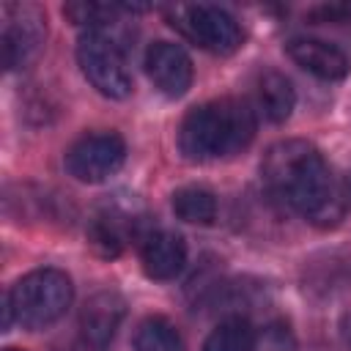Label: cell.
Instances as JSON below:
<instances>
[{"label":"cell","mask_w":351,"mask_h":351,"mask_svg":"<svg viewBox=\"0 0 351 351\" xmlns=\"http://www.w3.org/2000/svg\"><path fill=\"white\" fill-rule=\"evenodd\" d=\"M263 181L274 197L315 225L343 217V197L321 151L307 140H280L263 154Z\"/></svg>","instance_id":"cell-1"},{"label":"cell","mask_w":351,"mask_h":351,"mask_svg":"<svg viewBox=\"0 0 351 351\" xmlns=\"http://www.w3.org/2000/svg\"><path fill=\"white\" fill-rule=\"evenodd\" d=\"M255 137V112L241 99H217L186 112L178 129V148L189 162L233 156Z\"/></svg>","instance_id":"cell-2"},{"label":"cell","mask_w":351,"mask_h":351,"mask_svg":"<svg viewBox=\"0 0 351 351\" xmlns=\"http://www.w3.org/2000/svg\"><path fill=\"white\" fill-rule=\"evenodd\" d=\"M71 299H74V285L66 271L36 269L22 280H16V285L5 296V304L11 307V315L19 326L38 332L60 321Z\"/></svg>","instance_id":"cell-3"},{"label":"cell","mask_w":351,"mask_h":351,"mask_svg":"<svg viewBox=\"0 0 351 351\" xmlns=\"http://www.w3.org/2000/svg\"><path fill=\"white\" fill-rule=\"evenodd\" d=\"M77 63L85 74V80L107 99H126L132 93V74L126 69V58L121 47L99 33L88 30L77 41Z\"/></svg>","instance_id":"cell-4"},{"label":"cell","mask_w":351,"mask_h":351,"mask_svg":"<svg viewBox=\"0 0 351 351\" xmlns=\"http://www.w3.org/2000/svg\"><path fill=\"white\" fill-rule=\"evenodd\" d=\"M170 25H176L192 44L214 55H230L244 41L239 22L217 5H178Z\"/></svg>","instance_id":"cell-5"},{"label":"cell","mask_w":351,"mask_h":351,"mask_svg":"<svg viewBox=\"0 0 351 351\" xmlns=\"http://www.w3.org/2000/svg\"><path fill=\"white\" fill-rule=\"evenodd\" d=\"M126 159V145L118 134H85L66 151V170L82 184H101L121 170Z\"/></svg>","instance_id":"cell-6"},{"label":"cell","mask_w":351,"mask_h":351,"mask_svg":"<svg viewBox=\"0 0 351 351\" xmlns=\"http://www.w3.org/2000/svg\"><path fill=\"white\" fill-rule=\"evenodd\" d=\"M44 44V19L33 5H11L5 14V27L0 38L3 66L19 69L27 66Z\"/></svg>","instance_id":"cell-7"},{"label":"cell","mask_w":351,"mask_h":351,"mask_svg":"<svg viewBox=\"0 0 351 351\" xmlns=\"http://www.w3.org/2000/svg\"><path fill=\"white\" fill-rule=\"evenodd\" d=\"M145 71L154 88L170 99H178L192 85V60L184 47L173 41H154L145 52Z\"/></svg>","instance_id":"cell-8"},{"label":"cell","mask_w":351,"mask_h":351,"mask_svg":"<svg viewBox=\"0 0 351 351\" xmlns=\"http://www.w3.org/2000/svg\"><path fill=\"white\" fill-rule=\"evenodd\" d=\"M288 55L296 66H302L304 71L321 80H343L348 74L346 52L321 38H293L288 44Z\"/></svg>","instance_id":"cell-9"},{"label":"cell","mask_w":351,"mask_h":351,"mask_svg":"<svg viewBox=\"0 0 351 351\" xmlns=\"http://www.w3.org/2000/svg\"><path fill=\"white\" fill-rule=\"evenodd\" d=\"M140 261L151 280H173L186 263V244L178 233L170 230L151 233L143 241Z\"/></svg>","instance_id":"cell-10"},{"label":"cell","mask_w":351,"mask_h":351,"mask_svg":"<svg viewBox=\"0 0 351 351\" xmlns=\"http://www.w3.org/2000/svg\"><path fill=\"white\" fill-rule=\"evenodd\" d=\"M123 299L118 293H96L85 302L82 307V315H80V324H82V335L90 346L96 348H104L112 335L118 332L121 321H123Z\"/></svg>","instance_id":"cell-11"},{"label":"cell","mask_w":351,"mask_h":351,"mask_svg":"<svg viewBox=\"0 0 351 351\" xmlns=\"http://www.w3.org/2000/svg\"><path fill=\"white\" fill-rule=\"evenodd\" d=\"M255 93H258V110L271 123H282L291 118L293 104H296V93H293V85L285 74H280V71L261 74Z\"/></svg>","instance_id":"cell-12"},{"label":"cell","mask_w":351,"mask_h":351,"mask_svg":"<svg viewBox=\"0 0 351 351\" xmlns=\"http://www.w3.org/2000/svg\"><path fill=\"white\" fill-rule=\"evenodd\" d=\"M173 211L189 225H211L217 219V197L203 186H184L173 195Z\"/></svg>","instance_id":"cell-13"},{"label":"cell","mask_w":351,"mask_h":351,"mask_svg":"<svg viewBox=\"0 0 351 351\" xmlns=\"http://www.w3.org/2000/svg\"><path fill=\"white\" fill-rule=\"evenodd\" d=\"M134 351H184L178 329L167 318H145L134 332Z\"/></svg>","instance_id":"cell-14"},{"label":"cell","mask_w":351,"mask_h":351,"mask_svg":"<svg viewBox=\"0 0 351 351\" xmlns=\"http://www.w3.org/2000/svg\"><path fill=\"white\" fill-rule=\"evenodd\" d=\"M252 346L255 329L244 318H228L206 337L203 351H252Z\"/></svg>","instance_id":"cell-15"},{"label":"cell","mask_w":351,"mask_h":351,"mask_svg":"<svg viewBox=\"0 0 351 351\" xmlns=\"http://www.w3.org/2000/svg\"><path fill=\"white\" fill-rule=\"evenodd\" d=\"M63 14H66L74 25L96 30L99 25H104V22L112 19L115 8H112V5H104V3H69V5L63 8Z\"/></svg>","instance_id":"cell-16"},{"label":"cell","mask_w":351,"mask_h":351,"mask_svg":"<svg viewBox=\"0 0 351 351\" xmlns=\"http://www.w3.org/2000/svg\"><path fill=\"white\" fill-rule=\"evenodd\" d=\"M88 241L101 258H115L121 252V244H123V239H121V233H118L112 219H96L90 225V230H88Z\"/></svg>","instance_id":"cell-17"},{"label":"cell","mask_w":351,"mask_h":351,"mask_svg":"<svg viewBox=\"0 0 351 351\" xmlns=\"http://www.w3.org/2000/svg\"><path fill=\"white\" fill-rule=\"evenodd\" d=\"M252 351H296V340L285 324H269L255 335Z\"/></svg>","instance_id":"cell-18"},{"label":"cell","mask_w":351,"mask_h":351,"mask_svg":"<svg viewBox=\"0 0 351 351\" xmlns=\"http://www.w3.org/2000/svg\"><path fill=\"white\" fill-rule=\"evenodd\" d=\"M3 351H19V348H3Z\"/></svg>","instance_id":"cell-19"}]
</instances>
